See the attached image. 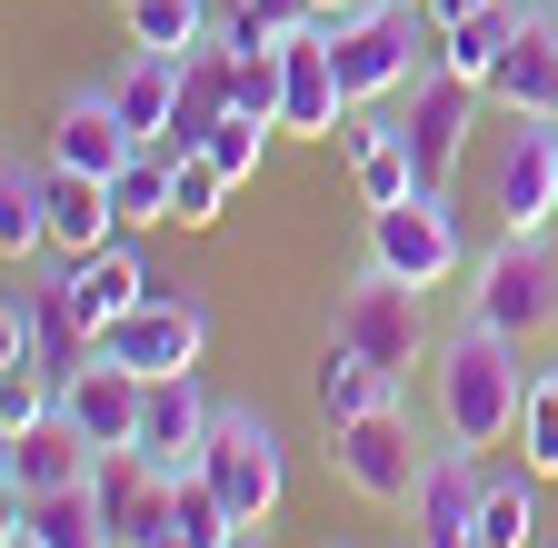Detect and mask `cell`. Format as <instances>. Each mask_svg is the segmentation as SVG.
Instances as JSON below:
<instances>
[{"label":"cell","instance_id":"6da1fadb","mask_svg":"<svg viewBox=\"0 0 558 548\" xmlns=\"http://www.w3.org/2000/svg\"><path fill=\"white\" fill-rule=\"evenodd\" d=\"M529 339L459 319L439 350H429V399H439V439L459 449H509L519 439V409H529Z\"/></svg>","mask_w":558,"mask_h":548},{"label":"cell","instance_id":"7a4b0ae2","mask_svg":"<svg viewBox=\"0 0 558 548\" xmlns=\"http://www.w3.org/2000/svg\"><path fill=\"white\" fill-rule=\"evenodd\" d=\"M329 339H349V350H369L389 379H409L418 360L439 350V329H429V290L399 280V269H379V259H360V269L329 290Z\"/></svg>","mask_w":558,"mask_h":548},{"label":"cell","instance_id":"3957f363","mask_svg":"<svg viewBox=\"0 0 558 548\" xmlns=\"http://www.w3.org/2000/svg\"><path fill=\"white\" fill-rule=\"evenodd\" d=\"M469 319L509 329V339H548L558 329V240L548 230H499L469 259Z\"/></svg>","mask_w":558,"mask_h":548},{"label":"cell","instance_id":"277c9868","mask_svg":"<svg viewBox=\"0 0 558 548\" xmlns=\"http://www.w3.org/2000/svg\"><path fill=\"white\" fill-rule=\"evenodd\" d=\"M199 478L230 499L240 528H259L279 499H290V439H279V419H269V409H230V399H220L209 449H199Z\"/></svg>","mask_w":558,"mask_h":548},{"label":"cell","instance_id":"5b68a950","mask_svg":"<svg viewBox=\"0 0 558 548\" xmlns=\"http://www.w3.org/2000/svg\"><path fill=\"white\" fill-rule=\"evenodd\" d=\"M478 120H488V90L459 81L449 60L399 90V141H409V160H418V190H459V170H469V150H478Z\"/></svg>","mask_w":558,"mask_h":548},{"label":"cell","instance_id":"8992f818","mask_svg":"<svg viewBox=\"0 0 558 548\" xmlns=\"http://www.w3.org/2000/svg\"><path fill=\"white\" fill-rule=\"evenodd\" d=\"M418 468H429V439H418V419H409L399 399L369 409V419H339L329 429V478H339L349 499H369V509H409Z\"/></svg>","mask_w":558,"mask_h":548},{"label":"cell","instance_id":"52a82bcc","mask_svg":"<svg viewBox=\"0 0 558 548\" xmlns=\"http://www.w3.org/2000/svg\"><path fill=\"white\" fill-rule=\"evenodd\" d=\"M488 210H499V230H558V110H499Z\"/></svg>","mask_w":558,"mask_h":548},{"label":"cell","instance_id":"ba28073f","mask_svg":"<svg viewBox=\"0 0 558 548\" xmlns=\"http://www.w3.org/2000/svg\"><path fill=\"white\" fill-rule=\"evenodd\" d=\"M369 259L399 269V280H418V290H449L459 269H469L459 199L449 190H409V199H389V210H369Z\"/></svg>","mask_w":558,"mask_h":548},{"label":"cell","instance_id":"9c48e42d","mask_svg":"<svg viewBox=\"0 0 558 548\" xmlns=\"http://www.w3.org/2000/svg\"><path fill=\"white\" fill-rule=\"evenodd\" d=\"M90 350L120 360V369H140V379H160V369H199V360H209V300H190V290L160 280L130 319H110Z\"/></svg>","mask_w":558,"mask_h":548},{"label":"cell","instance_id":"30bf717a","mask_svg":"<svg viewBox=\"0 0 558 548\" xmlns=\"http://www.w3.org/2000/svg\"><path fill=\"white\" fill-rule=\"evenodd\" d=\"M0 360H31L40 379H81L90 369V329L70 319L60 280H11L0 290Z\"/></svg>","mask_w":558,"mask_h":548},{"label":"cell","instance_id":"8fae6325","mask_svg":"<svg viewBox=\"0 0 558 548\" xmlns=\"http://www.w3.org/2000/svg\"><path fill=\"white\" fill-rule=\"evenodd\" d=\"M339 120H349V90H339V50L329 31H290L279 40V141H339Z\"/></svg>","mask_w":558,"mask_h":548},{"label":"cell","instance_id":"7c38bea8","mask_svg":"<svg viewBox=\"0 0 558 548\" xmlns=\"http://www.w3.org/2000/svg\"><path fill=\"white\" fill-rule=\"evenodd\" d=\"M209 419H220V399L199 389V369H160V379H150V399H140V459H150L160 478L199 468Z\"/></svg>","mask_w":558,"mask_h":548},{"label":"cell","instance_id":"4fadbf2b","mask_svg":"<svg viewBox=\"0 0 558 548\" xmlns=\"http://www.w3.org/2000/svg\"><path fill=\"white\" fill-rule=\"evenodd\" d=\"M90 459H100V449L70 429L60 409H50L40 429H11V439H0V509H31V499H50V489H81Z\"/></svg>","mask_w":558,"mask_h":548},{"label":"cell","instance_id":"5bb4252c","mask_svg":"<svg viewBox=\"0 0 558 548\" xmlns=\"http://www.w3.org/2000/svg\"><path fill=\"white\" fill-rule=\"evenodd\" d=\"M160 290V269L140 259V240H110V249H81V259H60V300H70V319H81L90 339L110 329V319H130L140 300Z\"/></svg>","mask_w":558,"mask_h":548},{"label":"cell","instance_id":"9a60e30c","mask_svg":"<svg viewBox=\"0 0 558 548\" xmlns=\"http://www.w3.org/2000/svg\"><path fill=\"white\" fill-rule=\"evenodd\" d=\"M140 399H150V379L90 350V369H81V379H60V419L81 429L90 449H140Z\"/></svg>","mask_w":558,"mask_h":548},{"label":"cell","instance_id":"2e32d148","mask_svg":"<svg viewBox=\"0 0 558 548\" xmlns=\"http://www.w3.org/2000/svg\"><path fill=\"white\" fill-rule=\"evenodd\" d=\"M130 150H150V141H130V120L110 110V90H100V81H90V90H70V100L50 110V160H60V170L110 180Z\"/></svg>","mask_w":558,"mask_h":548},{"label":"cell","instance_id":"e0dca14e","mask_svg":"<svg viewBox=\"0 0 558 548\" xmlns=\"http://www.w3.org/2000/svg\"><path fill=\"white\" fill-rule=\"evenodd\" d=\"M538 489L519 449H478V548H538Z\"/></svg>","mask_w":558,"mask_h":548},{"label":"cell","instance_id":"ac0fdd59","mask_svg":"<svg viewBox=\"0 0 558 548\" xmlns=\"http://www.w3.org/2000/svg\"><path fill=\"white\" fill-rule=\"evenodd\" d=\"M40 199H50V249H60V259L130 240V230H120V210H110V180H90V170H60V160H40Z\"/></svg>","mask_w":558,"mask_h":548},{"label":"cell","instance_id":"d6986e66","mask_svg":"<svg viewBox=\"0 0 558 548\" xmlns=\"http://www.w3.org/2000/svg\"><path fill=\"white\" fill-rule=\"evenodd\" d=\"M488 110H558V21H548V0H529L519 40L499 50V71H488Z\"/></svg>","mask_w":558,"mask_h":548},{"label":"cell","instance_id":"ffe728a7","mask_svg":"<svg viewBox=\"0 0 558 548\" xmlns=\"http://www.w3.org/2000/svg\"><path fill=\"white\" fill-rule=\"evenodd\" d=\"M180 71H190L180 50H130L120 71L100 81V90H110V110L130 120V141H160V130H170V110H180Z\"/></svg>","mask_w":558,"mask_h":548},{"label":"cell","instance_id":"44dd1931","mask_svg":"<svg viewBox=\"0 0 558 548\" xmlns=\"http://www.w3.org/2000/svg\"><path fill=\"white\" fill-rule=\"evenodd\" d=\"M409 379H389L369 350H349V339H329L319 350V369H310V399H319V419L339 429V419H369V409H389Z\"/></svg>","mask_w":558,"mask_h":548},{"label":"cell","instance_id":"7402d4cb","mask_svg":"<svg viewBox=\"0 0 558 548\" xmlns=\"http://www.w3.org/2000/svg\"><path fill=\"white\" fill-rule=\"evenodd\" d=\"M0 528H31L40 548H120L110 519H100V489H90V478H81V489L31 499V509H0Z\"/></svg>","mask_w":558,"mask_h":548},{"label":"cell","instance_id":"603a6c76","mask_svg":"<svg viewBox=\"0 0 558 548\" xmlns=\"http://www.w3.org/2000/svg\"><path fill=\"white\" fill-rule=\"evenodd\" d=\"M110 210H120V230L180 220V160H170V150H130V160L110 170Z\"/></svg>","mask_w":558,"mask_h":548},{"label":"cell","instance_id":"cb8c5ba5","mask_svg":"<svg viewBox=\"0 0 558 548\" xmlns=\"http://www.w3.org/2000/svg\"><path fill=\"white\" fill-rule=\"evenodd\" d=\"M120 21H130V50H209L220 40V0H120Z\"/></svg>","mask_w":558,"mask_h":548},{"label":"cell","instance_id":"d4e9b609","mask_svg":"<svg viewBox=\"0 0 558 548\" xmlns=\"http://www.w3.org/2000/svg\"><path fill=\"white\" fill-rule=\"evenodd\" d=\"M519 21H529V0H488V11H469V21H449L439 31V60L459 81H478L488 90V71H499V50L519 40Z\"/></svg>","mask_w":558,"mask_h":548},{"label":"cell","instance_id":"484cf974","mask_svg":"<svg viewBox=\"0 0 558 548\" xmlns=\"http://www.w3.org/2000/svg\"><path fill=\"white\" fill-rule=\"evenodd\" d=\"M0 249H11V269L31 249H50V199H40V160H11L0 170Z\"/></svg>","mask_w":558,"mask_h":548},{"label":"cell","instance_id":"4316f807","mask_svg":"<svg viewBox=\"0 0 558 548\" xmlns=\"http://www.w3.org/2000/svg\"><path fill=\"white\" fill-rule=\"evenodd\" d=\"M310 21H319L310 0H220V40L230 50H279V40L310 31Z\"/></svg>","mask_w":558,"mask_h":548},{"label":"cell","instance_id":"83f0119b","mask_svg":"<svg viewBox=\"0 0 558 548\" xmlns=\"http://www.w3.org/2000/svg\"><path fill=\"white\" fill-rule=\"evenodd\" d=\"M349 180H360V199H369V210H389V199H409V190H418V160H409V141H399V120L379 130L360 160H349Z\"/></svg>","mask_w":558,"mask_h":548},{"label":"cell","instance_id":"f1b7e54d","mask_svg":"<svg viewBox=\"0 0 558 548\" xmlns=\"http://www.w3.org/2000/svg\"><path fill=\"white\" fill-rule=\"evenodd\" d=\"M538 478H558V369H538L529 379V409H519V439H509Z\"/></svg>","mask_w":558,"mask_h":548},{"label":"cell","instance_id":"f546056e","mask_svg":"<svg viewBox=\"0 0 558 548\" xmlns=\"http://www.w3.org/2000/svg\"><path fill=\"white\" fill-rule=\"evenodd\" d=\"M199 160H209V170H220L230 190H240V180H259V160H269V120H250V110H230L220 130H209V150H199Z\"/></svg>","mask_w":558,"mask_h":548},{"label":"cell","instance_id":"4dcf8cb0","mask_svg":"<svg viewBox=\"0 0 558 548\" xmlns=\"http://www.w3.org/2000/svg\"><path fill=\"white\" fill-rule=\"evenodd\" d=\"M230 110H250V120H269V130H279V50H240Z\"/></svg>","mask_w":558,"mask_h":548},{"label":"cell","instance_id":"1f68e13d","mask_svg":"<svg viewBox=\"0 0 558 548\" xmlns=\"http://www.w3.org/2000/svg\"><path fill=\"white\" fill-rule=\"evenodd\" d=\"M220 199H230L220 170H209V160H180V230H209V220H220Z\"/></svg>","mask_w":558,"mask_h":548},{"label":"cell","instance_id":"d6a6232c","mask_svg":"<svg viewBox=\"0 0 558 548\" xmlns=\"http://www.w3.org/2000/svg\"><path fill=\"white\" fill-rule=\"evenodd\" d=\"M319 21H360V11H379V0H310Z\"/></svg>","mask_w":558,"mask_h":548},{"label":"cell","instance_id":"836d02e7","mask_svg":"<svg viewBox=\"0 0 558 548\" xmlns=\"http://www.w3.org/2000/svg\"><path fill=\"white\" fill-rule=\"evenodd\" d=\"M469 11H488V0H429V21L449 31V21H469Z\"/></svg>","mask_w":558,"mask_h":548},{"label":"cell","instance_id":"e575fe53","mask_svg":"<svg viewBox=\"0 0 558 548\" xmlns=\"http://www.w3.org/2000/svg\"><path fill=\"white\" fill-rule=\"evenodd\" d=\"M0 548H40V538H31V528H0Z\"/></svg>","mask_w":558,"mask_h":548},{"label":"cell","instance_id":"d590c367","mask_svg":"<svg viewBox=\"0 0 558 548\" xmlns=\"http://www.w3.org/2000/svg\"><path fill=\"white\" fill-rule=\"evenodd\" d=\"M230 548H269V528H240V538H230Z\"/></svg>","mask_w":558,"mask_h":548},{"label":"cell","instance_id":"8d00e7d4","mask_svg":"<svg viewBox=\"0 0 558 548\" xmlns=\"http://www.w3.org/2000/svg\"><path fill=\"white\" fill-rule=\"evenodd\" d=\"M548 21H558V0H548Z\"/></svg>","mask_w":558,"mask_h":548},{"label":"cell","instance_id":"74e56055","mask_svg":"<svg viewBox=\"0 0 558 548\" xmlns=\"http://www.w3.org/2000/svg\"><path fill=\"white\" fill-rule=\"evenodd\" d=\"M409 548H418V538H409Z\"/></svg>","mask_w":558,"mask_h":548},{"label":"cell","instance_id":"f35d334b","mask_svg":"<svg viewBox=\"0 0 558 548\" xmlns=\"http://www.w3.org/2000/svg\"><path fill=\"white\" fill-rule=\"evenodd\" d=\"M329 548H339V538H329Z\"/></svg>","mask_w":558,"mask_h":548},{"label":"cell","instance_id":"ab89813d","mask_svg":"<svg viewBox=\"0 0 558 548\" xmlns=\"http://www.w3.org/2000/svg\"><path fill=\"white\" fill-rule=\"evenodd\" d=\"M548 548H558V538H548Z\"/></svg>","mask_w":558,"mask_h":548}]
</instances>
